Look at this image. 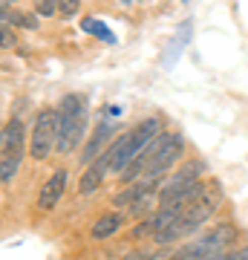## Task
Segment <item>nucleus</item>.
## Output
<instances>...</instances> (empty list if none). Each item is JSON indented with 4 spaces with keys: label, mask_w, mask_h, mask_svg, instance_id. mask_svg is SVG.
I'll return each mask as SVG.
<instances>
[{
    "label": "nucleus",
    "mask_w": 248,
    "mask_h": 260,
    "mask_svg": "<svg viewBox=\"0 0 248 260\" xmlns=\"http://www.w3.org/2000/svg\"><path fill=\"white\" fill-rule=\"evenodd\" d=\"M220 208V191L217 188H208L205 185V191L196 200H193L188 208H185L179 217H176L170 225H165L159 234H153V240L159 243V246H173L176 240H182V237H188V234L199 232L202 229V223H208L211 220V214Z\"/></svg>",
    "instance_id": "1"
},
{
    "label": "nucleus",
    "mask_w": 248,
    "mask_h": 260,
    "mask_svg": "<svg viewBox=\"0 0 248 260\" xmlns=\"http://www.w3.org/2000/svg\"><path fill=\"white\" fill-rule=\"evenodd\" d=\"M58 127H55V150L61 156H69L78 145L84 142V130H87V102L78 93H66L58 102L55 110Z\"/></svg>",
    "instance_id": "2"
},
{
    "label": "nucleus",
    "mask_w": 248,
    "mask_h": 260,
    "mask_svg": "<svg viewBox=\"0 0 248 260\" xmlns=\"http://www.w3.org/2000/svg\"><path fill=\"white\" fill-rule=\"evenodd\" d=\"M26 153V124L20 119H9V124L0 130V182L9 185L18 174Z\"/></svg>",
    "instance_id": "3"
},
{
    "label": "nucleus",
    "mask_w": 248,
    "mask_h": 260,
    "mask_svg": "<svg viewBox=\"0 0 248 260\" xmlns=\"http://www.w3.org/2000/svg\"><path fill=\"white\" fill-rule=\"evenodd\" d=\"M237 240V229L231 223H217L211 232H205L202 237L191 240L188 246L173 251L170 260H205V257H214V254H222L225 246Z\"/></svg>",
    "instance_id": "4"
},
{
    "label": "nucleus",
    "mask_w": 248,
    "mask_h": 260,
    "mask_svg": "<svg viewBox=\"0 0 248 260\" xmlns=\"http://www.w3.org/2000/svg\"><path fill=\"white\" fill-rule=\"evenodd\" d=\"M55 127H58V119H55V110L52 107H41L35 113V121H32V159L44 162L52 148H55Z\"/></svg>",
    "instance_id": "5"
},
{
    "label": "nucleus",
    "mask_w": 248,
    "mask_h": 260,
    "mask_svg": "<svg viewBox=\"0 0 248 260\" xmlns=\"http://www.w3.org/2000/svg\"><path fill=\"white\" fill-rule=\"evenodd\" d=\"M199 174H202V165H185L179 168L173 177H167L162 185H159L156 191V203L159 205H167L173 203V200H179V197L185 194V191H191L193 185H199Z\"/></svg>",
    "instance_id": "6"
},
{
    "label": "nucleus",
    "mask_w": 248,
    "mask_h": 260,
    "mask_svg": "<svg viewBox=\"0 0 248 260\" xmlns=\"http://www.w3.org/2000/svg\"><path fill=\"white\" fill-rule=\"evenodd\" d=\"M66 177H69V174H66L64 168H58L55 174L41 185V191H38V208H41V211H55V205L64 200Z\"/></svg>",
    "instance_id": "7"
},
{
    "label": "nucleus",
    "mask_w": 248,
    "mask_h": 260,
    "mask_svg": "<svg viewBox=\"0 0 248 260\" xmlns=\"http://www.w3.org/2000/svg\"><path fill=\"white\" fill-rule=\"evenodd\" d=\"M113 133H116L113 121H98V127L92 130V136L87 139V145L81 150V165H92L95 159L101 156L104 150H107V142L113 139Z\"/></svg>",
    "instance_id": "8"
},
{
    "label": "nucleus",
    "mask_w": 248,
    "mask_h": 260,
    "mask_svg": "<svg viewBox=\"0 0 248 260\" xmlns=\"http://www.w3.org/2000/svg\"><path fill=\"white\" fill-rule=\"evenodd\" d=\"M121 225H124V214L113 211V214H101L98 220H95V225H92V240H107V237H113V234L119 232Z\"/></svg>",
    "instance_id": "9"
},
{
    "label": "nucleus",
    "mask_w": 248,
    "mask_h": 260,
    "mask_svg": "<svg viewBox=\"0 0 248 260\" xmlns=\"http://www.w3.org/2000/svg\"><path fill=\"white\" fill-rule=\"evenodd\" d=\"M110 171H107V165H104L101 159H95L92 165H87V171H84L81 182H78V194H92L95 188L104 182V177H107Z\"/></svg>",
    "instance_id": "10"
},
{
    "label": "nucleus",
    "mask_w": 248,
    "mask_h": 260,
    "mask_svg": "<svg viewBox=\"0 0 248 260\" xmlns=\"http://www.w3.org/2000/svg\"><path fill=\"white\" fill-rule=\"evenodd\" d=\"M81 29H84V32H92V35H95V38H101L104 44H116V35H113V32H110V29H107V26H104L101 20L84 18V20H81Z\"/></svg>",
    "instance_id": "11"
},
{
    "label": "nucleus",
    "mask_w": 248,
    "mask_h": 260,
    "mask_svg": "<svg viewBox=\"0 0 248 260\" xmlns=\"http://www.w3.org/2000/svg\"><path fill=\"white\" fill-rule=\"evenodd\" d=\"M9 23L12 26H20V29H38L35 15H26V12H18V9H9Z\"/></svg>",
    "instance_id": "12"
},
{
    "label": "nucleus",
    "mask_w": 248,
    "mask_h": 260,
    "mask_svg": "<svg viewBox=\"0 0 248 260\" xmlns=\"http://www.w3.org/2000/svg\"><path fill=\"white\" fill-rule=\"evenodd\" d=\"M78 9H81L78 0H58V15H61V18H75Z\"/></svg>",
    "instance_id": "13"
},
{
    "label": "nucleus",
    "mask_w": 248,
    "mask_h": 260,
    "mask_svg": "<svg viewBox=\"0 0 248 260\" xmlns=\"http://www.w3.org/2000/svg\"><path fill=\"white\" fill-rule=\"evenodd\" d=\"M0 47H3V49L18 47V32L9 29V26H3V29H0Z\"/></svg>",
    "instance_id": "14"
}]
</instances>
